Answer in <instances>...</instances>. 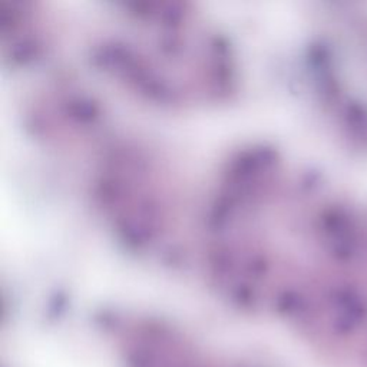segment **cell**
I'll list each match as a JSON object with an SVG mask.
<instances>
[{
  "mask_svg": "<svg viewBox=\"0 0 367 367\" xmlns=\"http://www.w3.org/2000/svg\"><path fill=\"white\" fill-rule=\"evenodd\" d=\"M89 47L107 78L159 108L219 107L240 91V65L228 35L191 2L115 3Z\"/></svg>",
  "mask_w": 367,
  "mask_h": 367,
  "instance_id": "1",
  "label": "cell"
},
{
  "mask_svg": "<svg viewBox=\"0 0 367 367\" xmlns=\"http://www.w3.org/2000/svg\"><path fill=\"white\" fill-rule=\"evenodd\" d=\"M104 127L78 150L88 155L93 207L130 250L171 256L187 215L178 173L157 146Z\"/></svg>",
  "mask_w": 367,
  "mask_h": 367,
  "instance_id": "2",
  "label": "cell"
},
{
  "mask_svg": "<svg viewBox=\"0 0 367 367\" xmlns=\"http://www.w3.org/2000/svg\"><path fill=\"white\" fill-rule=\"evenodd\" d=\"M111 330L125 367H253L210 352L181 329L154 317H119Z\"/></svg>",
  "mask_w": 367,
  "mask_h": 367,
  "instance_id": "3",
  "label": "cell"
},
{
  "mask_svg": "<svg viewBox=\"0 0 367 367\" xmlns=\"http://www.w3.org/2000/svg\"><path fill=\"white\" fill-rule=\"evenodd\" d=\"M54 19L33 0H0V45L12 66L36 63L54 45Z\"/></svg>",
  "mask_w": 367,
  "mask_h": 367,
  "instance_id": "4",
  "label": "cell"
}]
</instances>
